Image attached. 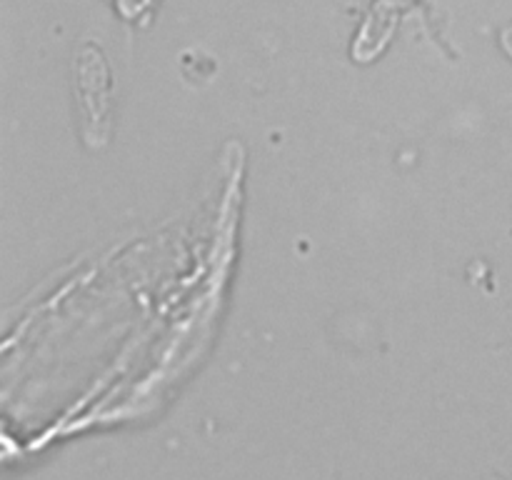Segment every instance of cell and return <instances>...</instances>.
<instances>
[{"mask_svg": "<svg viewBox=\"0 0 512 480\" xmlns=\"http://www.w3.org/2000/svg\"><path fill=\"white\" fill-rule=\"evenodd\" d=\"M503 48H505V53L512 58V25H508V28L503 30Z\"/></svg>", "mask_w": 512, "mask_h": 480, "instance_id": "obj_1", "label": "cell"}]
</instances>
